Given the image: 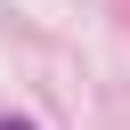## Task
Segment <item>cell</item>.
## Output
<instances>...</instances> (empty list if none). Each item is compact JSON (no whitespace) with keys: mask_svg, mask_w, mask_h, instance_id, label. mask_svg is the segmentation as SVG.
<instances>
[{"mask_svg":"<svg viewBox=\"0 0 130 130\" xmlns=\"http://www.w3.org/2000/svg\"><path fill=\"white\" fill-rule=\"evenodd\" d=\"M0 130H32V122H16V114H8V122H0Z\"/></svg>","mask_w":130,"mask_h":130,"instance_id":"6da1fadb","label":"cell"}]
</instances>
